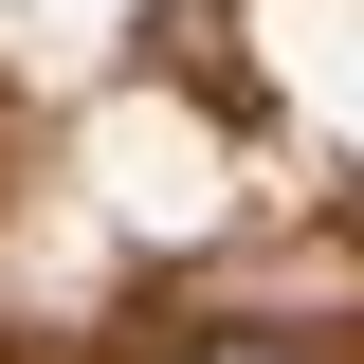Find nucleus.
<instances>
[{
  "instance_id": "obj_1",
  "label": "nucleus",
  "mask_w": 364,
  "mask_h": 364,
  "mask_svg": "<svg viewBox=\"0 0 364 364\" xmlns=\"http://www.w3.org/2000/svg\"><path fill=\"white\" fill-rule=\"evenodd\" d=\"M164 364H328L310 328H200V346H164Z\"/></svg>"
}]
</instances>
